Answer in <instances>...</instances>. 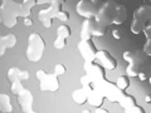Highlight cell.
I'll return each mask as SVG.
<instances>
[{"instance_id":"cell-16","label":"cell","mask_w":151,"mask_h":113,"mask_svg":"<svg viewBox=\"0 0 151 113\" xmlns=\"http://www.w3.org/2000/svg\"><path fill=\"white\" fill-rule=\"evenodd\" d=\"M106 33V26L98 24L97 21H94L92 19V36H103Z\"/></svg>"},{"instance_id":"cell-18","label":"cell","mask_w":151,"mask_h":113,"mask_svg":"<svg viewBox=\"0 0 151 113\" xmlns=\"http://www.w3.org/2000/svg\"><path fill=\"white\" fill-rule=\"evenodd\" d=\"M144 28L145 24L142 21L137 20V19H132V23H131V31L134 34H140L141 31H144Z\"/></svg>"},{"instance_id":"cell-36","label":"cell","mask_w":151,"mask_h":113,"mask_svg":"<svg viewBox=\"0 0 151 113\" xmlns=\"http://www.w3.org/2000/svg\"><path fill=\"white\" fill-rule=\"evenodd\" d=\"M38 4H45V3H49V0H37Z\"/></svg>"},{"instance_id":"cell-6","label":"cell","mask_w":151,"mask_h":113,"mask_svg":"<svg viewBox=\"0 0 151 113\" xmlns=\"http://www.w3.org/2000/svg\"><path fill=\"white\" fill-rule=\"evenodd\" d=\"M39 88L42 91H49V92H55L59 88V82H58V75L57 74H47L45 77L40 81Z\"/></svg>"},{"instance_id":"cell-25","label":"cell","mask_w":151,"mask_h":113,"mask_svg":"<svg viewBox=\"0 0 151 113\" xmlns=\"http://www.w3.org/2000/svg\"><path fill=\"white\" fill-rule=\"evenodd\" d=\"M22 5H23V8H25L27 10H30L32 11V9H33V6L34 5H37V0H22Z\"/></svg>"},{"instance_id":"cell-20","label":"cell","mask_w":151,"mask_h":113,"mask_svg":"<svg viewBox=\"0 0 151 113\" xmlns=\"http://www.w3.org/2000/svg\"><path fill=\"white\" fill-rule=\"evenodd\" d=\"M88 102L91 103L92 106H101V103H102V96H100L98 93H94V92L88 93Z\"/></svg>"},{"instance_id":"cell-9","label":"cell","mask_w":151,"mask_h":113,"mask_svg":"<svg viewBox=\"0 0 151 113\" xmlns=\"http://www.w3.org/2000/svg\"><path fill=\"white\" fill-rule=\"evenodd\" d=\"M134 19H137V20L142 21L144 24L150 21L151 20V6L150 5H140L134 11Z\"/></svg>"},{"instance_id":"cell-33","label":"cell","mask_w":151,"mask_h":113,"mask_svg":"<svg viewBox=\"0 0 151 113\" xmlns=\"http://www.w3.org/2000/svg\"><path fill=\"white\" fill-rule=\"evenodd\" d=\"M137 77H139V79H140V81H146V79H147V75H146L144 72H139Z\"/></svg>"},{"instance_id":"cell-37","label":"cell","mask_w":151,"mask_h":113,"mask_svg":"<svg viewBox=\"0 0 151 113\" xmlns=\"http://www.w3.org/2000/svg\"><path fill=\"white\" fill-rule=\"evenodd\" d=\"M91 1L94 3V4H98V3H100V0H91Z\"/></svg>"},{"instance_id":"cell-22","label":"cell","mask_w":151,"mask_h":113,"mask_svg":"<svg viewBox=\"0 0 151 113\" xmlns=\"http://www.w3.org/2000/svg\"><path fill=\"white\" fill-rule=\"evenodd\" d=\"M124 59L126 60L127 63H134V62H140V58L137 54H135L134 51L126 50L124 53Z\"/></svg>"},{"instance_id":"cell-29","label":"cell","mask_w":151,"mask_h":113,"mask_svg":"<svg viewBox=\"0 0 151 113\" xmlns=\"http://www.w3.org/2000/svg\"><path fill=\"white\" fill-rule=\"evenodd\" d=\"M30 74L28 70H20V73H19V79L20 81H27V79H29Z\"/></svg>"},{"instance_id":"cell-21","label":"cell","mask_w":151,"mask_h":113,"mask_svg":"<svg viewBox=\"0 0 151 113\" xmlns=\"http://www.w3.org/2000/svg\"><path fill=\"white\" fill-rule=\"evenodd\" d=\"M19 73H20V69L17 68V67H13V68H10V69L8 70L6 77H8V79L10 82L18 81V79H19ZM19 81H20V79H19Z\"/></svg>"},{"instance_id":"cell-28","label":"cell","mask_w":151,"mask_h":113,"mask_svg":"<svg viewBox=\"0 0 151 113\" xmlns=\"http://www.w3.org/2000/svg\"><path fill=\"white\" fill-rule=\"evenodd\" d=\"M65 72H67V69H65V67L63 64H57L54 67V74H57V75L65 74Z\"/></svg>"},{"instance_id":"cell-35","label":"cell","mask_w":151,"mask_h":113,"mask_svg":"<svg viewBox=\"0 0 151 113\" xmlns=\"http://www.w3.org/2000/svg\"><path fill=\"white\" fill-rule=\"evenodd\" d=\"M145 102L146 103H151V96L150 94H146L145 96Z\"/></svg>"},{"instance_id":"cell-26","label":"cell","mask_w":151,"mask_h":113,"mask_svg":"<svg viewBox=\"0 0 151 113\" xmlns=\"http://www.w3.org/2000/svg\"><path fill=\"white\" fill-rule=\"evenodd\" d=\"M57 19H59L60 21H68L69 20V14L67 13V11H64V10H60L58 11V14H57V16H55Z\"/></svg>"},{"instance_id":"cell-4","label":"cell","mask_w":151,"mask_h":113,"mask_svg":"<svg viewBox=\"0 0 151 113\" xmlns=\"http://www.w3.org/2000/svg\"><path fill=\"white\" fill-rule=\"evenodd\" d=\"M76 11L84 19H93L97 13V8L96 4L92 3L91 0H79L76 5Z\"/></svg>"},{"instance_id":"cell-17","label":"cell","mask_w":151,"mask_h":113,"mask_svg":"<svg viewBox=\"0 0 151 113\" xmlns=\"http://www.w3.org/2000/svg\"><path fill=\"white\" fill-rule=\"evenodd\" d=\"M1 44L4 46H6V49L13 48L14 45L17 44V38L14 34H6L1 36Z\"/></svg>"},{"instance_id":"cell-13","label":"cell","mask_w":151,"mask_h":113,"mask_svg":"<svg viewBox=\"0 0 151 113\" xmlns=\"http://www.w3.org/2000/svg\"><path fill=\"white\" fill-rule=\"evenodd\" d=\"M144 33L146 35V44L144 45V53L151 56V21L149 25H145Z\"/></svg>"},{"instance_id":"cell-11","label":"cell","mask_w":151,"mask_h":113,"mask_svg":"<svg viewBox=\"0 0 151 113\" xmlns=\"http://www.w3.org/2000/svg\"><path fill=\"white\" fill-rule=\"evenodd\" d=\"M92 36V19H84L81 26V39L91 40Z\"/></svg>"},{"instance_id":"cell-15","label":"cell","mask_w":151,"mask_h":113,"mask_svg":"<svg viewBox=\"0 0 151 113\" xmlns=\"http://www.w3.org/2000/svg\"><path fill=\"white\" fill-rule=\"evenodd\" d=\"M140 72V62H134V63H129L126 68V74L129 77L134 78V77H137V74Z\"/></svg>"},{"instance_id":"cell-10","label":"cell","mask_w":151,"mask_h":113,"mask_svg":"<svg viewBox=\"0 0 151 113\" xmlns=\"http://www.w3.org/2000/svg\"><path fill=\"white\" fill-rule=\"evenodd\" d=\"M126 19H127V10H126L125 5H119V4H117L116 10H115V15H113L112 24L120 25L126 20Z\"/></svg>"},{"instance_id":"cell-5","label":"cell","mask_w":151,"mask_h":113,"mask_svg":"<svg viewBox=\"0 0 151 113\" xmlns=\"http://www.w3.org/2000/svg\"><path fill=\"white\" fill-rule=\"evenodd\" d=\"M18 103L22 107L23 112H33V96L29 89H23L18 94Z\"/></svg>"},{"instance_id":"cell-43","label":"cell","mask_w":151,"mask_h":113,"mask_svg":"<svg viewBox=\"0 0 151 113\" xmlns=\"http://www.w3.org/2000/svg\"><path fill=\"white\" fill-rule=\"evenodd\" d=\"M150 3H151V0H150Z\"/></svg>"},{"instance_id":"cell-38","label":"cell","mask_w":151,"mask_h":113,"mask_svg":"<svg viewBox=\"0 0 151 113\" xmlns=\"http://www.w3.org/2000/svg\"><path fill=\"white\" fill-rule=\"evenodd\" d=\"M50 1H53V0H49V3ZM57 1H60V3H64V0H57Z\"/></svg>"},{"instance_id":"cell-31","label":"cell","mask_w":151,"mask_h":113,"mask_svg":"<svg viewBox=\"0 0 151 113\" xmlns=\"http://www.w3.org/2000/svg\"><path fill=\"white\" fill-rule=\"evenodd\" d=\"M112 36L115 38L116 40H120V39H121V33H120V30L113 29V30H112Z\"/></svg>"},{"instance_id":"cell-19","label":"cell","mask_w":151,"mask_h":113,"mask_svg":"<svg viewBox=\"0 0 151 113\" xmlns=\"http://www.w3.org/2000/svg\"><path fill=\"white\" fill-rule=\"evenodd\" d=\"M70 34H72V30H70V28L67 24L59 25L58 29H57V35L63 36V38H65V39H67L68 36H70Z\"/></svg>"},{"instance_id":"cell-14","label":"cell","mask_w":151,"mask_h":113,"mask_svg":"<svg viewBox=\"0 0 151 113\" xmlns=\"http://www.w3.org/2000/svg\"><path fill=\"white\" fill-rule=\"evenodd\" d=\"M72 98H73V101L77 103V104H83V103L88 99V93L84 91L83 88L82 89H77V91L73 92Z\"/></svg>"},{"instance_id":"cell-34","label":"cell","mask_w":151,"mask_h":113,"mask_svg":"<svg viewBox=\"0 0 151 113\" xmlns=\"http://www.w3.org/2000/svg\"><path fill=\"white\" fill-rule=\"evenodd\" d=\"M5 50H6V46H4L1 43H0V55L5 54Z\"/></svg>"},{"instance_id":"cell-7","label":"cell","mask_w":151,"mask_h":113,"mask_svg":"<svg viewBox=\"0 0 151 113\" xmlns=\"http://www.w3.org/2000/svg\"><path fill=\"white\" fill-rule=\"evenodd\" d=\"M78 49L81 51L82 56L84 58L86 62H92V60L96 59V53L97 51L94 50V48L91 45L89 40H81V43L78 45Z\"/></svg>"},{"instance_id":"cell-41","label":"cell","mask_w":151,"mask_h":113,"mask_svg":"<svg viewBox=\"0 0 151 113\" xmlns=\"http://www.w3.org/2000/svg\"><path fill=\"white\" fill-rule=\"evenodd\" d=\"M0 23H3V21H1V16H0Z\"/></svg>"},{"instance_id":"cell-2","label":"cell","mask_w":151,"mask_h":113,"mask_svg":"<svg viewBox=\"0 0 151 113\" xmlns=\"http://www.w3.org/2000/svg\"><path fill=\"white\" fill-rule=\"evenodd\" d=\"M45 49L44 39L38 33H32L28 38V45H27V58L33 63L39 62L43 56Z\"/></svg>"},{"instance_id":"cell-42","label":"cell","mask_w":151,"mask_h":113,"mask_svg":"<svg viewBox=\"0 0 151 113\" xmlns=\"http://www.w3.org/2000/svg\"><path fill=\"white\" fill-rule=\"evenodd\" d=\"M0 43H1V36H0Z\"/></svg>"},{"instance_id":"cell-32","label":"cell","mask_w":151,"mask_h":113,"mask_svg":"<svg viewBox=\"0 0 151 113\" xmlns=\"http://www.w3.org/2000/svg\"><path fill=\"white\" fill-rule=\"evenodd\" d=\"M24 25L25 26H32L33 25V20H32L30 16H25L24 18Z\"/></svg>"},{"instance_id":"cell-1","label":"cell","mask_w":151,"mask_h":113,"mask_svg":"<svg viewBox=\"0 0 151 113\" xmlns=\"http://www.w3.org/2000/svg\"><path fill=\"white\" fill-rule=\"evenodd\" d=\"M30 10H27L23 8L22 4H19L14 0H1L0 5V16H1L3 24L8 28H13L17 24L19 16H29Z\"/></svg>"},{"instance_id":"cell-40","label":"cell","mask_w":151,"mask_h":113,"mask_svg":"<svg viewBox=\"0 0 151 113\" xmlns=\"http://www.w3.org/2000/svg\"><path fill=\"white\" fill-rule=\"evenodd\" d=\"M149 82H150V84H151V77H150V78H149Z\"/></svg>"},{"instance_id":"cell-12","label":"cell","mask_w":151,"mask_h":113,"mask_svg":"<svg viewBox=\"0 0 151 113\" xmlns=\"http://www.w3.org/2000/svg\"><path fill=\"white\" fill-rule=\"evenodd\" d=\"M13 107L10 103V97L5 93H0V112H12Z\"/></svg>"},{"instance_id":"cell-27","label":"cell","mask_w":151,"mask_h":113,"mask_svg":"<svg viewBox=\"0 0 151 113\" xmlns=\"http://www.w3.org/2000/svg\"><path fill=\"white\" fill-rule=\"evenodd\" d=\"M117 86H119L121 89H125L129 87V81H127V78L126 77H120L119 79H117Z\"/></svg>"},{"instance_id":"cell-8","label":"cell","mask_w":151,"mask_h":113,"mask_svg":"<svg viewBox=\"0 0 151 113\" xmlns=\"http://www.w3.org/2000/svg\"><path fill=\"white\" fill-rule=\"evenodd\" d=\"M96 59L100 62L103 67L107 69H115L116 68V59L111 54H108L106 50H101L96 53Z\"/></svg>"},{"instance_id":"cell-30","label":"cell","mask_w":151,"mask_h":113,"mask_svg":"<svg viewBox=\"0 0 151 113\" xmlns=\"http://www.w3.org/2000/svg\"><path fill=\"white\" fill-rule=\"evenodd\" d=\"M45 75H47V73L44 72V70H43V69H39V70H38V72H37V79L40 82L42 79H43V78L45 77Z\"/></svg>"},{"instance_id":"cell-39","label":"cell","mask_w":151,"mask_h":113,"mask_svg":"<svg viewBox=\"0 0 151 113\" xmlns=\"http://www.w3.org/2000/svg\"><path fill=\"white\" fill-rule=\"evenodd\" d=\"M97 111H98V112H107L106 109H102V108H101V109H97Z\"/></svg>"},{"instance_id":"cell-3","label":"cell","mask_w":151,"mask_h":113,"mask_svg":"<svg viewBox=\"0 0 151 113\" xmlns=\"http://www.w3.org/2000/svg\"><path fill=\"white\" fill-rule=\"evenodd\" d=\"M117 3L113 0H107L102 4V5L97 9V13L94 15V21H97L98 24H101L103 26H108L112 24L113 21V15H115Z\"/></svg>"},{"instance_id":"cell-23","label":"cell","mask_w":151,"mask_h":113,"mask_svg":"<svg viewBox=\"0 0 151 113\" xmlns=\"http://www.w3.org/2000/svg\"><path fill=\"white\" fill-rule=\"evenodd\" d=\"M23 89H24V87H23V84H22V81H14V82H12V88H10V91H12V93L13 94H18L20 93Z\"/></svg>"},{"instance_id":"cell-24","label":"cell","mask_w":151,"mask_h":113,"mask_svg":"<svg viewBox=\"0 0 151 113\" xmlns=\"http://www.w3.org/2000/svg\"><path fill=\"white\" fill-rule=\"evenodd\" d=\"M65 44H67V39L63 36H59V35H57L55 38V40H54V48L57 49H63Z\"/></svg>"}]
</instances>
